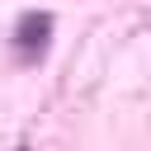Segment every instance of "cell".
<instances>
[{
	"instance_id": "cell-1",
	"label": "cell",
	"mask_w": 151,
	"mask_h": 151,
	"mask_svg": "<svg viewBox=\"0 0 151 151\" xmlns=\"http://www.w3.org/2000/svg\"><path fill=\"white\" fill-rule=\"evenodd\" d=\"M47 33H52V14H24L14 38H19V57H38L47 47Z\"/></svg>"
},
{
	"instance_id": "cell-2",
	"label": "cell",
	"mask_w": 151,
	"mask_h": 151,
	"mask_svg": "<svg viewBox=\"0 0 151 151\" xmlns=\"http://www.w3.org/2000/svg\"><path fill=\"white\" fill-rule=\"evenodd\" d=\"M14 151H28V146H14Z\"/></svg>"
}]
</instances>
